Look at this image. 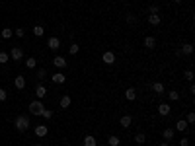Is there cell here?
<instances>
[{
    "mask_svg": "<svg viewBox=\"0 0 195 146\" xmlns=\"http://www.w3.org/2000/svg\"><path fill=\"white\" fill-rule=\"evenodd\" d=\"M14 127L18 129L20 133L28 131V129H29V119L25 117V115H20V117H16V121H14Z\"/></svg>",
    "mask_w": 195,
    "mask_h": 146,
    "instance_id": "obj_1",
    "label": "cell"
},
{
    "mask_svg": "<svg viewBox=\"0 0 195 146\" xmlns=\"http://www.w3.org/2000/svg\"><path fill=\"white\" fill-rule=\"evenodd\" d=\"M43 109H45V105H43V101H41V100H35V101L29 103V111L33 113V115H41Z\"/></svg>",
    "mask_w": 195,
    "mask_h": 146,
    "instance_id": "obj_2",
    "label": "cell"
},
{
    "mask_svg": "<svg viewBox=\"0 0 195 146\" xmlns=\"http://www.w3.org/2000/svg\"><path fill=\"white\" fill-rule=\"evenodd\" d=\"M10 59H12V60H20V59H24V51L20 49V47H14L12 53H10Z\"/></svg>",
    "mask_w": 195,
    "mask_h": 146,
    "instance_id": "obj_3",
    "label": "cell"
},
{
    "mask_svg": "<svg viewBox=\"0 0 195 146\" xmlns=\"http://www.w3.org/2000/svg\"><path fill=\"white\" fill-rule=\"evenodd\" d=\"M102 60L105 62V64H113V62H115V55L111 53V51H105V53L102 55Z\"/></svg>",
    "mask_w": 195,
    "mask_h": 146,
    "instance_id": "obj_4",
    "label": "cell"
},
{
    "mask_svg": "<svg viewBox=\"0 0 195 146\" xmlns=\"http://www.w3.org/2000/svg\"><path fill=\"white\" fill-rule=\"evenodd\" d=\"M170 111H172V107L168 105V103H160L158 105V113H160L162 117H166V115H170Z\"/></svg>",
    "mask_w": 195,
    "mask_h": 146,
    "instance_id": "obj_5",
    "label": "cell"
},
{
    "mask_svg": "<svg viewBox=\"0 0 195 146\" xmlns=\"http://www.w3.org/2000/svg\"><path fill=\"white\" fill-rule=\"evenodd\" d=\"M70 103H72L70 96H62L61 101H59V105H61V109H68V107H70Z\"/></svg>",
    "mask_w": 195,
    "mask_h": 146,
    "instance_id": "obj_6",
    "label": "cell"
},
{
    "mask_svg": "<svg viewBox=\"0 0 195 146\" xmlns=\"http://www.w3.org/2000/svg\"><path fill=\"white\" fill-rule=\"evenodd\" d=\"M47 45H49V49H53V51H57L61 47V41H59V37H51L49 41H47Z\"/></svg>",
    "mask_w": 195,
    "mask_h": 146,
    "instance_id": "obj_7",
    "label": "cell"
},
{
    "mask_svg": "<svg viewBox=\"0 0 195 146\" xmlns=\"http://www.w3.org/2000/svg\"><path fill=\"white\" fill-rule=\"evenodd\" d=\"M150 88H152V92H154V93H164V92H166V88H164L162 82H154Z\"/></svg>",
    "mask_w": 195,
    "mask_h": 146,
    "instance_id": "obj_8",
    "label": "cell"
},
{
    "mask_svg": "<svg viewBox=\"0 0 195 146\" xmlns=\"http://www.w3.org/2000/svg\"><path fill=\"white\" fill-rule=\"evenodd\" d=\"M125 97H127L129 101H135L137 100V90L135 88H127V90H125Z\"/></svg>",
    "mask_w": 195,
    "mask_h": 146,
    "instance_id": "obj_9",
    "label": "cell"
},
{
    "mask_svg": "<svg viewBox=\"0 0 195 146\" xmlns=\"http://www.w3.org/2000/svg\"><path fill=\"white\" fill-rule=\"evenodd\" d=\"M35 96H37V100H41V97H45L47 96V88L43 84H39L37 88H35Z\"/></svg>",
    "mask_w": 195,
    "mask_h": 146,
    "instance_id": "obj_10",
    "label": "cell"
},
{
    "mask_svg": "<svg viewBox=\"0 0 195 146\" xmlns=\"http://www.w3.org/2000/svg\"><path fill=\"white\" fill-rule=\"evenodd\" d=\"M51 80H53V84H65L66 76H65V74H61V72H59V74H53V76H51Z\"/></svg>",
    "mask_w": 195,
    "mask_h": 146,
    "instance_id": "obj_11",
    "label": "cell"
},
{
    "mask_svg": "<svg viewBox=\"0 0 195 146\" xmlns=\"http://www.w3.org/2000/svg\"><path fill=\"white\" fill-rule=\"evenodd\" d=\"M53 64H55L57 68H65V66H66V59H62V57H55V59H53Z\"/></svg>",
    "mask_w": 195,
    "mask_h": 146,
    "instance_id": "obj_12",
    "label": "cell"
},
{
    "mask_svg": "<svg viewBox=\"0 0 195 146\" xmlns=\"http://www.w3.org/2000/svg\"><path fill=\"white\" fill-rule=\"evenodd\" d=\"M47 133H49V129H47L45 125H39V127H35V137H47Z\"/></svg>",
    "mask_w": 195,
    "mask_h": 146,
    "instance_id": "obj_13",
    "label": "cell"
},
{
    "mask_svg": "<svg viewBox=\"0 0 195 146\" xmlns=\"http://www.w3.org/2000/svg\"><path fill=\"white\" fill-rule=\"evenodd\" d=\"M14 86L18 88V90H24V88H25V78H24V76H18V78L14 80Z\"/></svg>",
    "mask_w": 195,
    "mask_h": 146,
    "instance_id": "obj_14",
    "label": "cell"
},
{
    "mask_svg": "<svg viewBox=\"0 0 195 146\" xmlns=\"http://www.w3.org/2000/svg\"><path fill=\"white\" fill-rule=\"evenodd\" d=\"M119 123H121V127H125V129H127V127H131V123H133V117H131V115H123Z\"/></svg>",
    "mask_w": 195,
    "mask_h": 146,
    "instance_id": "obj_15",
    "label": "cell"
},
{
    "mask_svg": "<svg viewBox=\"0 0 195 146\" xmlns=\"http://www.w3.org/2000/svg\"><path fill=\"white\" fill-rule=\"evenodd\" d=\"M160 22H162V20H160V16H158V14H150L148 16V24L150 25H160Z\"/></svg>",
    "mask_w": 195,
    "mask_h": 146,
    "instance_id": "obj_16",
    "label": "cell"
},
{
    "mask_svg": "<svg viewBox=\"0 0 195 146\" xmlns=\"http://www.w3.org/2000/svg\"><path fill=\"white\" fill-rule=\"evenodd\" d=\"M84 146H98V142H96V137H92V134L84 137Z\"/></svg>",
    "mask_w": 195,
    "mask_h": 146,
    "instance_id": "obj_17",
    "label": "cell"
},
{
    "mask_svg": "<svg viewBox=\"0 0 195 146\" xmlns=\"http://www.w3.org/2000/svg\"><path fill=\"white\" fill-rule=\"evenodd\" d=\"M144 47H146V49H154V47H156V39L150 37V35L144 37Z\"/></svg>",
    "mask_w": 195,
    "mask_h": 146,
    "instance_id": "obj_18",
    "label": "cell"
},
{
    "mask_svg": "<svg viewBox=\"0 0 195 146\" xmlns=\"http://www.w3.org/2000/svg\"><path fill=\"white\" fill-rule=\"evenodd\" d=\"M182 53H183V55H191V53H193V45H191V43H183V45H182Z\"/></svg>",
    "mask_w": 195,
    "mask_h": 146,
    "instance_id": "obj_19",
    "label": "cell"
},
{
    "mask_svg": "<svg viewBox=\"0 0 195 146\" xmlns=\"http://www.w3.org/2000/svg\"><path fill=\"white\" fill-rule=\"evenodd\" d=\"M168 100H170V101H178V100H180V92L170 90V92H168Z\"/></svg>",
    "mask_w": 195,
    "mask_h": 146,
    "instance_id": "obj_20",
    "label": "cell"
},
{
    "mask_svg": "<svg viewBox=\"0 0 195 146\" xmlns=\"http://www.w3.org/2000/svg\"><path fill=\"white\" fill-rule=\"evenodd\" d=\"M176 129H178V131H187V123H186V119H180V121H178L176 123Z\"/></svg>",
    "mask_w": 195,
    "mask_h": 146,
    "instance_id": "obj_21",
    "label": "cell"
},
{
    "mask_svg": "<svg viewBox=\"0 0 195 146\" xmlns=\"http://www.w3.org/2000/svg\"><path fill=\"white\" fill-rule=\"evenodd\" d=\"M43 31H45L43 25H33V35H35V37H41V35H43Z\"/></svg>",
    "mask_w": 195,
    "mask_h": 146,
    "instance_id": "obj_22",
    "label": "cell"
},
{
    "mask_svg": "<svg viewBox=\"0 0 195 146\" xmlns=\"http://www.w3.org/2000/svg\"><path fill=\"white\" fill-rule=\"evenodd\" d=\"M135 142H137V144H144V142H146V134H143V133L135 134Z\"/></svg>",
    "mask_w": 195,
    "mask_h": 146,
    "instance_id": "obj_23",
    "label": "cell"
},
{
    "mask_svg": "<svg viewBox=\"0 0 195 146\" xmlns=\"http://www.w3.org/2000/svg\"><path fill=\"white\" fill-rule=\"evenodd\" d=\"M107 144H109V146H119V144H121V138H119V137H109V138H107Z\"/></svg>",
    "mask_w": 195,
    "mask_h": 146,
    "instance_id": "obj_24",
    "label": "cell"
},
{
    "mask_svg": "<svg viewBox=\"0 0 195 146\" xmlns=\"http://www.w3.org/2000/svg\"><path fill=\"white\" fill-rule=\"evenodd\" d=\"M162 137H164V138L168 140V142H170V140L174 138V129H166V131L162 133Z\"/></svg>",
    "mask_w": 195,
    "mask_h": 146,
    "instance_id": "obj_25",
    "label": "cell"
},
{
    "mask_svg": "<svg viewBox=\"0 0 195 146\" xmlns=\"http://www.w3.org/2000/svg\"><path fill=\"white\" fill-rule=\"evenodd\" d=\"M25 66H28L29 70H33L35 66H37V59H28V60H25Z\"/></svg>",
    "mask_w": 195,
    "mask_h": 146,
    "instance_id": "obj_26",
    "label": "cell"
},
{
    "mask_svg": "<svg viewBox=\"0 0 195 146\" xmlns=\"http://www.w3.org/2000/svg\"><path fill=\"white\" fill-rule=\"evenodd\" d=\"M8 60H10V55L4 53V51H0V64H6Z\"/></svg>",
    "mask_w": 195,
    "mask_h": 146,
    "instance_id": "obj_27",
    "label": "cell"
},
{
    "mask_svg": "<svg viewBox=\"0 0 195 146\" xmlns=\"http://www.w3.org/2000/svg\"><path fill=\"white\" fill-rule=\"evenodd\" d=\"M0 35H2V39H10V37H12V29H10V27H4Z\"/></svg>",
    "mask_w": 195,
    "mask_h": 146,
    "instance_id": "obj_28",
    "label": "cell"
},
{
    "mask_svg": "<svg viewBox=\"0 0 195 146\" xmlns=\"http://www.w3.org/2000/svg\"><path fill=\"white\" fill-rule=\"evenodd\" d=\"M186 123H187V125H193V123H195V113H193V111H189V113H187Z\"/></svg>",
    "mask_w": 195,
    "mask_h": 146,
    "instance_id": "obj_29",
    "label": "cell"
},
{
    "mask_svg": "<svg viewBox=\"0 0 195 146\" xmlns=\"http://www.w3.org/2000/svg\"><path fill=\"white\" fill-rule=\"evenodd\" d=\"M78 51H80V45H78V43H72L70 49H68V53H70V55H76Z\"/></svg>",
    "mask_w": 195,
    "mask_h": 146,
    "instance_id": "obj_30",
    "label": "cell"
},
{
    "mask_svg": "<svg viewBox=\"0 0 195 146\" xmlns=\"http://www.w3.org/2000/svg\"><path fill=\"white\" fill-rule=\"evenodd\" d=\"M41 117H43V119H51V117H53V111H51V109H43Z\"/></svg>",
    "mask_w": 195,
    "mask_h": 146,
    "instance_id": "obj_31",
    "label": "cell"
},
{
    "mask_svg": "<svg viewBox=\"0 0 195 146\" xmlns=\"http://www.w3.org/2000/svg\"><path fill=\"white\" fill-rule=\"evenodd\" d=\"M35 76H37V80H45V78H47V70H37Z\"/></svg>",
    "mask_w": 195,
    "mask_h": 146,
    "instance_id": "obj_32",
    "label": "cell"
},
{
    "mask_svg": "<svg viewBox=\"0 0 195 146\" xmlns=\"http://www.w3.org/2000/svg\"><path fill=\"white\" fill-rule=\"evenodd\" d=\"M6 97H8L6 90H0V101H6Z\"/></svg>",
    "mask_w": 195,
    "mask_h": 146,
    "instance_id": "obj_33",
    "label": "cell"
},
{
    "mask_svg": "<svg viewBox=\"0 0 195 146\" xmlns=\"http://www.w3.org/2000/svg\"><path fill=\"white\" fill-rule=\"evenodd\" d=\"M186 80H189V82L193 80V72L191 70H186Z\"/></svg>",
    "mask_w": 195,
    "mask_h": 146,
    "instance_id": "obj_34",
    "label": "cell"
},
{
    "mask_svg": "<svg viewBox=\"0 0 195 146\" xmlns=\"http://www.w3.org/2000/svg\"><path fill=\"white\" fill-rule=\"evenodd\" d=\"M148 12H150V14H158V12H160V8H158L156 4H154V6H150V10H148Z\"/></svg>",
    "mask_w": 195,
    "mask_h": 146,
    "instance_id": "obj_35",
    "label": "cell"
},
{
    "mask_svg": "<svg viewBox=\"0 0 195 146\" xmlns=\"http://www.w3.org/2000/svg\"><path fill=\"white\" fill-rule=\"evenodd\" d=\"M24 33H25L24 27H18V29H16V35H18V37H24Z\"/></svg>",
    "mask_w": 195,
    "mask_h": 146,
    "instance_id": "obj_36",
    "label": "cell"
},
{
    "mask_svg": "<svg viewBox=\"0 0 195 146\" xmlns=\"http://www.w3.org/2000/svg\"><path fill=\"white\" fill-rule=\"evenodd\" d=\"M180 146H189V138H186V137H183V138L180 140Z\"/></svg>",
    "mask_w": 195,
    "mask_h": 146,
    "instance_id": "obj_37",
    "label": "cell"
},
{
    "mask_svg": "<svg viewBox=\"0 0 195 146\" xmlns=\"http://www.w3.org/2000/svg\"><path fill=\"white\" fill-rule=\"evenodd\" d=\"M127 24H135V16H133V14L127 16Z\"/></svg>",
    "mask_w": 195,
    "mask_h": 146,
    "instance_id": "obj_38",
    "label": "cell"
},
{
    "mask_svg": "<svg viewBox=\"0 0 195 146\" xmlns=\"http://www.w3.org/2000/svg\"><path fill=\"white\" fill-rule=\"evenodd\" d=\"M174 2H176V4H182V2H183V0H174Z\"/></svg>",
    "mask_w": 195,
    "mask_h": 146,
    "instance_id": "obj_39",
    "label": "cell"
},
{
    "mask_svg": "<svg viewBox=\"0 0 195 146\" xmlns=\"http://www.w3.org/2000/svg\"><path fill=\"white\" fill-rule=\"evenodd\" d=\"M160 146H170V144H168V142H162V144H160Z\"/></svg>",
    "mask_w": 195,
    "mask_h": 146,
    "instance_id": "obj_40",
    "label": "cell"
},
{
    "mask_svg": "<svg viewBox=\"0 0 195 146\" xmlns=\"http://www.w3.org/2000/svg\"><path fill=\"white\" fill-rule=\"evenodd\" d=\"M33 146H41V144H33Z\"/></svg>",
    "mask_w": 195,
    "mask_h": 146,
    "instance_id": "obj_41",
    "label": "cell"
},
{
    "mask_svg": "<svg viewBox=\"0 0 195 146\" xmlns=\"http://www.w3.org/2000/svg\"><path fill=\"white\" fill-rule=\"evenodd\" d=\"M0 41H2V35H0Z\"/></svg>",
    "mask_w": 195,
    "mask_h": 146,
    "instance_id": "obj_42",
    "label": "cell"
}]
</instances>
